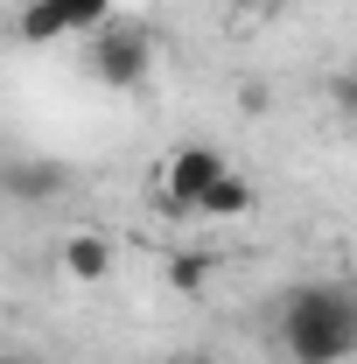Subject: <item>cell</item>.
Segmentation results:
<instances>
[{"instance_id": "cell-1", "label": "cell", "mask_w": 357, "mask_h": 364, "mask_svg": "<svg viewBox=\"0 0 357 364\" xmlns=\"http://www.w3.org/2000/svg\"><path fill=\"white\" fill-rule=\"evenodd\" d=\"M280 350L294 364H351L357 358V287L302 280L280 301Z\"/></svg>"}, {"instance_id": "cell-2", "label": "cell", "mask_w": 357, "mask_h": 364, "mask_svg": "<svg viewBox=\"0 0 357 364\" xmlns=\"http://www.w3.org/2000/svg\"><path fill=\"white\" fill-rule=\"evenodd\" d=\"M85 70H91L105 91H134V85H147V70H154V36H147L140 21H119V14H112L105 28H91Z\"/></svg>"}, {"instance_id": "cell-3", "label": "cell", "mask_w": 357, "mask_h": 364, "mask_svg": "<svg viewBox=\"0 0 357 364\" xmlns=\"http://www.w3.org/2000/svg\"><path fill=\"white\" fill-rule=\"evenodd\" d=\"M231 176V161H224L218 147H203V140H189L169 154V168H161V203L176 210V218H196L203 210V196H211V182Z\"/></svg>"}, {"instance_id": "cell-4", "label": "cell", "mask_w": 357, "mask_h": 364, "mask_svg": "<svg viewBox=\"0 0 357 364\" xmlns=\"http://www.w3.org/2000/svg\"><path fill=\"white\" fill-rule=\"evenodd\" d=\"M63 182H70L63 161H0V196H14V203H49V196H63Z\"/></svg>"}, {"instance_id": "cell-5", "label": "cell", "mask_w": 357, "mask_h": 364, "mask_svg": "<svg viewBox=\"0 0 357 364\" xmlns=\"http://www.w3.org/2000/svg\"><path fill=\"white\" fill-rule=\"evenodd\" d=\"M105 273H112V238H98V231H70V238H63V280L98 287Z\"/></svg>"}, {"instance_id": "cell-6", "label": "cell", "mask_w": 357, "mask_h": 364, "mask_svg": "<svg viewBox=\"0 0 357 364\" xmlns=\"http://www.w3.org/2000/svg\"><path fill=\"white\" fill-rule=\"evenodd\" d=\"M252 203H260V189L231 168L224 182H211V196H203V210H196V218H203V225H231V218H245Z\"/></svg>"}, {"instance_id": "cell-7", "label": "cell", "mask_w": 357, "mask_h": 364, "mask_svg": "<svg viewBox=\"0 0 357 364\" xmlns=\"http://www.w3.org/2000/svg\"><path fill=\"white\" fill-rule=\"evenodd\" d=\"M14 28H21V43H36V49H49V43H63V36H70V21H63V7H56V0H28Z\"/></svg>"}, {"instance_id": "cell-8", "label": "cell", "mask_w": 357, "mask_h": 364, "mask_svg": "<svg viewBox=\"0 0 357 364\" xmlns=\"http://www.w3.org/2000/svg\"><path fill=\"white\" fill-rule=\"evenodd\" d=\"M211 273H218L211 252H176V259H169V287H176V294H203Z\"/></svg>"}, {"instance_id": "cell-9", "label": "cell", "mask_w": 357, "mask_h": 364, "mask_svg": "<svg viewBox=\"0 0 357 364\" xmlns=\"http://www.w3.org/2000/svg\"><path fill=\"white\" fill-rule=\"evenodd\" d=\"M56 7H63L70 36H91V28H105V21H112V0H56Z\"/></svg>"}, {"instance_id": "cell-10", "label": "cell", "mask_w": 357, "mask_h": 364, "mask_svg": "<svg viewBox=\"0 0 357 364\" xmlns=\"http://www.w3.org/2000/svg\"><path fill=\"white\" fill-rule=\"evenodd\" d=\"M329 105H336V112H343V119L357 127V63H343V70H329Z\"/></svg>"}, {"instance_id": "cell-11", "label": "cell", "mask_w": 357, "mask_h": 364, "mask_svg": "<svg viewBox=\"0 0 357 364\" xmlns=\"http://www.w3.org/2000/svg\"><path fill=\"white\" fill-rule=\"evenodd\" d=\"M273 98H267V85H238V112H267Z\"/></svg>"}, {"instance_id": "cell-12", "label": "cell", "mask_w": 357, "mask_h": 364, "mask_svg": "<svg viewBox=\"0 0 357 364\" xmlns=\"http://www.w3.org/2000/svg\"><path fill=\"white\" fill-rule=\"evenodd\" d=\"M0 364H43L36 350H0Z\"/></svg>"}, {"instance_id": "cell-13", "label": "cell", "mask_w": 357, "mask_h": 364, "mask_svg": "<svg viewBox=\"0 0 357 364\" xmlns=\"http://www.w3.org/2000/svg\"><path fill=\"white\" fill-rule=\"evenodd\" d=\"M189 364H218V358H189Z\"/></svg>"}]
</instances>
